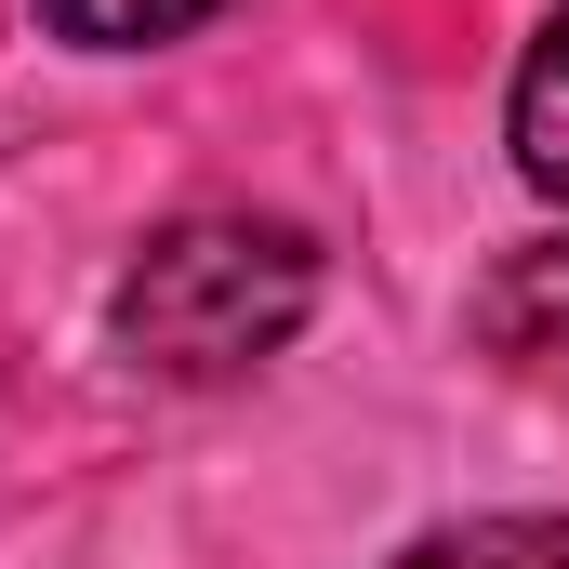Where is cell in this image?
<instances>
[{
    "label": "cell",
    "instance_id": "cell-5",
    "mask_svg": "<svg viewBox=\"0 0 569 569\" xmlns=\"http://www.w3.org/2000/svg\"><path fill=\"white\" fill-rule=\"evenodd\" d=\"M80 53H159V40H186V27H212L226 0H40Z\"/></svg>",
    "mask_w": 569,
    "mask_h": 569
},
{
    "label": "cell",
    "instance_id": "cell-1",
    "mask_svg": "<svg viewBox=\"0 0 569 569\" xmlns=\"http://www.w3.org/2000/svg\"><path fill=\"white\" fill-rule=\"evenodd\" d=\"M120 358L159 385H239L318 318V239L279 212H186L120 266Z\"/></svg>",
    "mask_w": 569,
    "mask_h": 569
},
{
    "label": "cell",
    "instance_id": "cell-3",
    "mask_svg": "<svg viewBox=\"0 0 569 569\" xmlns=\"http://www.w3.org/2000/svg\"><path fill=\"white\" fill-rule=\"evenodd\" d=\"M503 133H517V172H530L543 199H569V0L543 13V40H530V67H517Z\"/></svg>",
    "mask_w": 569,
    "mask_h": 569
},
{
    "label": "cell",
    "instance_id": "cell-2",
    "mask_svg": "<svg viewBox=\"0 0 569 569\" xmlns=\"http://www.w3.org/2000/svg\"><path fill=\"white\" fill-rule=\"evenodd\" d=\"M477 345H490L530 398H569V226L557 239H517V252L477 279Z\"/></svg>",
    "mask_w": 569,
    "mask_h": 569
},
{
    "label": "cell",
    "instance_id": "cell-4",
    "mask_svg": "<svg viewBox=\"0 0 569 569\" xmlns=\"http://www.w3.org/2000/svg\"><path fill=\"white\" fill-rule=\"evenodd\" d=\"M398 569H569V517H463V530H425Z\"/></svg>",
    "mask_w": 569,
    "mask_h": 569
}]
</instances>
